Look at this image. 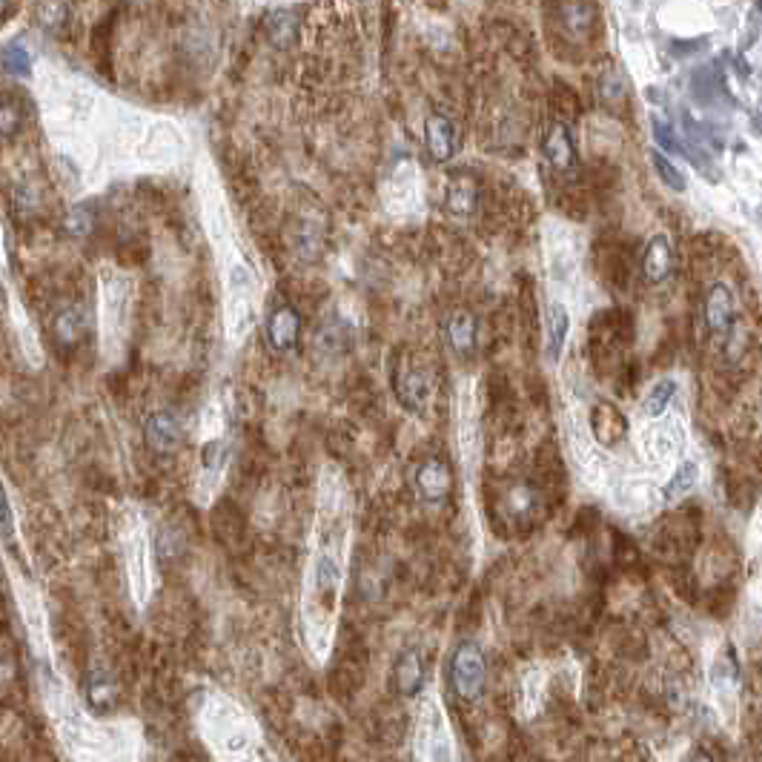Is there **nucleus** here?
<instances>
[{"label": "nucleus", "mask_w": 762, "mask_h": 762, "mask_svg": "<svg viewBox=\"0 0 762 762\" xmlns=\"http://www.w3.org/2000/svg\"><path fill=\"white\" fill-rule=\"evenodd\" d=\"M447 677H450V688H453L456 697L465 699V702H476V699L485 694L487 685L485 651L476 642H462L450 654Z\"/></svg>", "instance_id": "1"}, {"label": "nucleus", "mask_w": 762, "mask_h": 762, "mask_svg": "<svg viewBox=\"0 0 762 762\" xmlns=\"http://www.w3.org/2000/svg\"><path fill=\"white\" fill-rule=\"evenodd\" d=\"M393 384H396V396H399L404 410H410V413L427 410L430 396H433V379H430V370L424 367V361H404L402 367H396Z\"/></svg>", "instance_id": "2"}, {"label": "nucleus", "mask_w": 762, "mask_h": 762, "mask_svg": "<svg viewBox=\"0 0 762 762\" xmlns=\"http://www.w3.org/2000/svg\"><path fill=\"white\" fill-rule=\"evenodd\" d=\"M413 490L427 505L445 502L453 490V467L442 456H427L413 470Z\"/></svg>", "instance_id": "3"}, {"label": "nucleus", "mask_w": 762, "mask_h": 762, "mask_svg": "<svg viewBox=\"0 0 762 762\" xmlns=\"http://www.w3.org/2000/svg\"><path fill=\"white\" fill-rule=\"evenodd\" d=\"M702 316H705V327L714 339H731V333L737 327V301H734V293L728 290V284H720V281L711 284V290L705 296Z\"/></svg>", "instance_id": "4"}, {"label": "nucleus", "mask_w": 762, "mask_h": 762, "mask_svg": "<svg viewBox=\"0 0 762 762\" xmlns=\"http://www.w3.org/2000/svg\"><path fill=\"white\" fill-rule=\"evenodd\" d=\"M424 149L436 164H445L459 152V129L445 112H430L424 118Z\"/></svg>", "instance_id": "5"}, {"label": "nucleus", "mask_w": 762, "mask_h": 762, "mask_svg": "<svg viewBox=\"0 0 762 762\" xmlns=\"http://www.w3.org/2000/svg\"><path fill=\"white\" fill-rule=\"evenodd\" d=\"M542 490L536 485H528V482H516V485H510L502 496H499V508L505 513V519H508L510 525L516 522V525H530L533 519H536V513L542 508Z\"/></svg>", "instance_id": "6"}, {"label": "nucleus", "mask_w": 762, "mask_h": 762, "mask_svg": "<svg viewBox=\"0 0 762 762\" xmlns=\"http://www.w3.org/2000/svg\"><path fill=\"white\" fill-rule=\"evenodd\" d=\"M542 158L553 172H571L579 164V152H576V141H573L571 127L565 121H556L545 138H542Z\"/></svg>", "instance_id": "7"}, {"label": "nucleus", "mask_w": 762, "mask_h": 762, "mask_svg": "<svg viewBox=\"0 0 762 762\" xmlns=\"http://www.w3.org/2000/svg\"><path fill=\"white\" fill-rule=\"evenodd\" d=\"M144 439L155 453H175L184 442V424L175 410H155L144 422Z\"/></svg>", "instance_id": "8"}, {"label": "nucleus", "mask_w": 762, "mask_h": 762, "mask_svg": "<svg viewBox=\"0 0 762 762\" xmlns=\"http://www.w3.org/2000/svg\"><path fill=\"white\" fill-rule=\"evenodd\" d=\"M447 347L459 356V359H473L476 347H479V321L473 313H453L442 324Z\"/></svg>", "instance_id": "9"}, {"label": "nucleus", "mask_w": 762, "mask_h": 762, "mask_svg": "<svg viewBox=\"0 0 762 762\" xmlns=\"http://www.w3.org/2000/svg\"><path fill=\"white\" fill-rule=\"evenodd\" d=\"M298 336H301V316H298L296 307H290V304L276 307L270 313V318H267V341H270V347L278 350V353H290L298 344Z\"/></svg>", "instance_id": "10"}, {"label": "nucleus", "mask_w": 762, "mask_h": 762, "mask_svg": "<svg viewBox=\"0 0 762 762\" xmlns=\"http://www.w3.org/2000/svg\"><path fill=\"white\" fill-rule=\"evenodd\" d=\"M591 430L596 442L605 447L619 445L628 433V419L625 413L608 402H596L591 410Z\"/></svg>", "instance_id": "11"}, {"label": "nucleus", "mask_w": 762, "mask_h": 762, "mask_svg": "<svg viewBox=\"0 0 762 762\" xmlns=\"http://www.w3.org/2000/svg\"><path fill=\"white\" fill-rule=\"evenodd\" d=\"M445 204L453 215H473L482 204V187L473 175L467 172H453L447 181Z\"/></svg>", "instance_id": "12"}, {"label": "nucleus", "mask_w": 762, "mask_h": 762, "mask_svg": "<svg viewBox=\"0 0 762 762\" xmlns=\"http://www.w3.org/2000/svg\"><path fill=\"white\" fill-rule=\"evenodd\" d=\"M642 276L648 284H662L668 281L671 273H674V250H671V241L665 235H654L648 244H645V253H642Z\"/></svg>", "instance_id": "13"}, {"label": "nucleus", "mask_w": 762, "mask_h": 762, "mask_svg": "<svg viewBox=\"0 0 762 762\" xmlns=\"http://www.w3.org/2000/svg\"><path fill=\"white\" fill-rule=\"evenodd\" d=\"M424 674H427V668H424L422 651H419V648H404L402 654H399V659H396V671H393L399 694L407 699L416 697V694L422 691Z\"/></svg>", "instance_id": "14"}, {"label": "nucleus", "mask_w": 762, "mask_h": 762, "mask_svg": "<svg viewBox=\"0 0 762 762\" xmlns=\"http://www.w3.org/2000/svg\"><path fill=\"white\" fill-rule=\"evenodd\" d=\"M89 318L81 307H66L58 316L52 318V341L61 350H75L86 336Z\"/></svg>", "instance_id": "15"}, {"label": "nucleus", "mask_w": 762, "mask_h": 762, "mask_svg": "<svg viewBox=\"0 0 762 762\" xmlns=\"http://www.w3.org/2000/svg\"><path fill=\"white\" fill-rule=\"evenodd\" d=\"M84 697L86 705L95 711V714H109V711H115V705H118V682L112 679V674H106V671H92L89 677H86L84 685Z\"/></svg>", "instance_id": "16"}, {"label": "nucleus", "mask_w": 762, "mask_h": 762, "mask_svg": "<svg viewBox=\"0 0 762 762\" xmlns=\"http://www.w3.org/2000/svg\"><path fill=\"white\" fill-rule=\"evenodd\" d=\"M562 18V29L571 35L573 41H588L596 26V6L591 3H562V6H553Z\"/></svg>", "instance_id": "17"}, {"label": "nucleus", "mask_w": 762, "mask_h": 762, "mask_svg": "<svg viewBox=\"0 0 762 762\" xmlns=\"http://www.w3.org/2000/svg\"><path fill=\"white\" fill-rule=\"evenodd\" d=\"M26 124V109L15 95L0 98V141H15Z\"/></svg>", "instance_id": "18"}, {"label": "nucleus", "mask_w": 762, "mask_h": 762, "mask_svg": "<svg viewBox=\"0 0 762 762\" xmlns=\"http://www.w3.org/2000/svg\"><path fill=\"white\" fill-rule=\"evenodd\" d=\"M571 333V316L562 304H553L551 318H548V359L556 361L562 356V347Z\"/></svg>", "instance_id": "19"}, {"label": "nucleus", "mask_w": 762, "mask_h": 762, "mask_svg": "<svg viewBox=\"0 0 762 762\" xmlns=\"http://www.w3.org/2000/svg\"><path fill=\"white\" fill-rule=\"evenodd\" d=\"M697 479H699V467L694 465V462H685V465H679V470L674 473V479L662 487V496H665V502H677V499H682V496H688V493L697 487Z\"/></svg>", "instance_id": "20"}, {"label": "nucleus", "mask_w": 762, "mask_h": 762, "mask_svg": "<svg viewBox=\"0 0 762 762\" xmlns=\"http://www.w3.org/2000/svg\"><path fill=\"white\" fill-rule=\"evenodd\" d=\"M599 95H602V104L611 106V109L628 98V81H625V75H622L616 66L602 72V78H599Z\"/></svg>", "instance_id": "21"}, {"label": "nucleus", "mask_w": 762, "mask_h": 762, "mask_svg": "<svg viewBox=\"0 0 762 762\" xmlns=\"http://www.w3.org/2000/svg\"><path fill=\"white\" fill-rule=\"evenodd\" d=\"M0 64H3L6 72H12V75H26L29 66H32V52H29V46L21 41L6 43V46L0 49Z\"/></svg>", "instance_id": "22"}, {"label": "nucleus", "mask_w": 762, "mask_h": 762, "mask_svg": "<svg viewBox=\"0 0 762 762\" xmlns=\"http://www.w3.org/2000/svg\"><path fill=\"white\" fill-rule=\"evenodd\" d=\"M290 12H293V9H276V12L270 15V21H267L270 38H273L276 46H290V43L296 41L298 21L296 18H290Z\"/></svg>", "instance_id": "23"}, {"label": "nucleus", "mask_w": 762, "mask_h": 762, "mask_svg": "<svg viewBox=\"0 0 762 762\" xmlns=\"http://www.w3.org/2000/svg\"><path fill=\"white\" fill-rule=\"evenodd\" d=\"M677 396V381L674 379H662L657 381L654 387H651V393H648V399H645V413L648 416H662L665 413V407L671 404V399Z\"/></svg>", "instance_id": "24"}, {"label": "nucleus", "mask_w": 762, "mask_h": 762, "mask_svg": "<svg viewBox=\"0 0 762 762\" xmlns=\"http://www.w3.org/2000/svg\"><path fill=\"white\" fill-rule=\"evenodd\" d=\"M651 161H654V167H657V175L665 181V187H671V190L682 192L685 190V175L679 170L677 164L662 152V149H654L651 152Z\"/></svg>", "instance_id": "25"}, {"label": "nucleus", "mask_w": 762, "mask_h": 762, "mask_svg": "<svg viewBox=\"0 0 762 762\" xmlns=\"http://www.w3.org/2000/svg\"><path fill=\"white\" fill-rule=\"evenodd\" d=\"M64 227H66V233L72 235V238H84V235H89L92 233V227H95V207L81 204V207L69 210Z\"/></svg>", "instance_id": "26"}, {"label": "nucleus", "mask_w": 762, "mask_h": 762, "mask_svg": "<svg viewBox=\"0 0 762 762\" xmlns=\"http://www.w3.org/2000/svg\"><path fill=\"white\" fill-rule=\"evenodd\" d=\"M553 104H556L562 118H573V115H579V109H582V106H579V95H576L568 84L553 86Z\"/></svg>", "instance_id": "27"}, {"label": "nucleus", "mask_w": 762, "mask_h": 762, "mask_svg": "<svg viewBox=\"0 0 762 762\" xmlns=\"http://www.w3.org/2000/svg\"><path fill=\"white\" fill-rule=\"evenodd\" d=\"M654 141H657L659 147L668 149V152H685V149H682V144H679L677 138L671 135V129L665 127V124H662L659 118H657V121H654Z\"/></svg>", "instance_id": "28"}, {"label": "nucleus", "mask_w": 762, "mask_h": 762, "mask_svg": "<svg viewBox=\"0 0 762 762\" xmlns=\"http://www.w3.org/2000/svg\"><path fill=\"white\" fill-rule=\"evenodd\" d=\"M0 528L6 536H12V513H9V505H6V496L0 490Z\"/></svg>", "instance_id": "29"}, {"label": "nucleus", "mask_w": 762, "mask_h": 762, "mask_svg": "<svg viewBox=\"0 0 762 762\" xmlns=\"http://www.w3.org/2000/svg\"><path fill=\"white\" fill-rule=\"evenodd\" d=\"M688 762H714V757H711L708 751H694V754H691V760Z\"/></svg>", "instance_id": "30"}]
</instances>
